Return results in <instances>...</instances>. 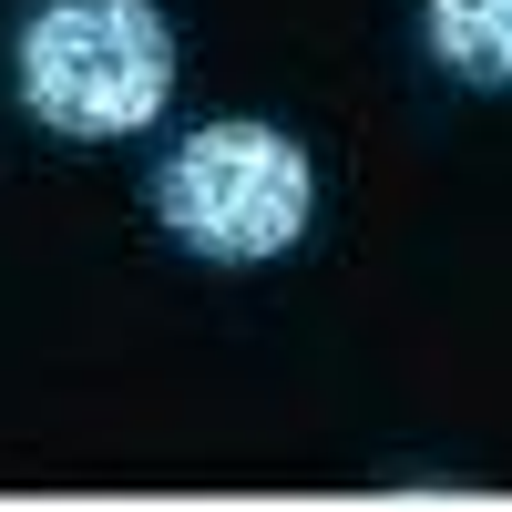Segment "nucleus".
Wrapping results in <instances>:
<instances>
[{"label":"nucleus","mask_w":512,"mask_h":512,"mask_svg":"<svg viewBox=\"0 0 512 512\" xmlns=\"http://www.w3.org/2000/svg\"><path fill=\"white\" fill-rule=\"evenodd\" d=\"M175 72H185V41L164 21V0H31L11 41L21 113L72 144L144 134L175 103Z\"/></svg>","instance_id":"obj_1"},{"label":"nucleus","mask_w":512,"mask_h":512,"mask_svg":"<svg viewBox=\"0 0 512 512\" xmlns=\"http://www.w3.org/2000/svg\"><path fill=\"white\" fill-rule=\"evenodd\" d=\"M308 205H318V164L287 123H195V134L154 164V216L185 256H216V267H267L308 236Z\"/></svg>","instance_id":"obj_2"},{"label":"nucleus","mask_w":512,"mask_h":512,"mask_svg":"<svg viewBox=\"0 0 512 512\" xmlns=\"http://www.w3.org/2000/svg\"><path fill=\"white\" fill-rule=\"evenodd\" d=\"M420 41L451 82L512 93V0H420Z\"/></svg>","instance_id":"obj_3"}]
</instances>
